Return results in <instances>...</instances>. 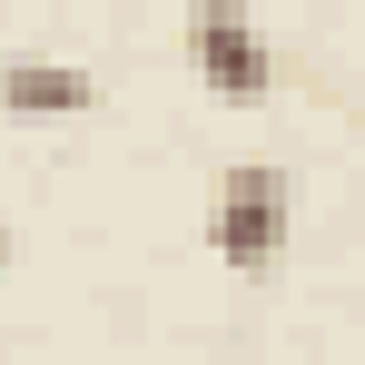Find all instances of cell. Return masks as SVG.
Listing matches in <instances>:
<instances>
[{"mask_svg":"<svg viewBox=\"0 0 365 365\" xmlns=\"http://www.w3.org/2000/svg\"><path fill=\"white\" fill-rule=\"evenodd\" d=\"M207 237H217V257H227L237 277H267L277 247H287V168H277V158H237V168L217 178Z\"/></svg>","mask_w":365,"mask_h":365,"instance_id":"1","label":"cell"},{"mask_svg":"<svg viewBox=\"0 0 365 365\" xmlns=\"http://www.w3.org/2000/svg\"><path fill=\"white\" fill-rule=\"evenodd\" d=\"M187 69H197L217 99H237V109H257V99L277 89V50L257 40L247 0H187Z\"/></svg>","mask_w":365,"mask_h":365,"instance_id":"2","label":"cell"},{"mask_svg":"<svg viewBox=\"0 0 365 365\" xmlns=\"http://www.w3.org/2000/svg\"><path fill=\"white\" fill-rule=\"evenodd\" d=\"M99 79L79 60H0V119H89Z\"/></svg>","mask_w":365,"mask_h":365,"instance_id":"3","label":"cell"},{"mask_svg":"<svg viewBox=\"0 0 365 365\" xmlns=\"http://www.w3.org/2000/svg\"><path fill=\"white\" fill-rule=\"evenodd\" d=\"M0 267H10V237H0Z\"/></svg>","mask_w":365,"mask_h":365,"instance_id":"4","label":"cell"}]
</instances>
